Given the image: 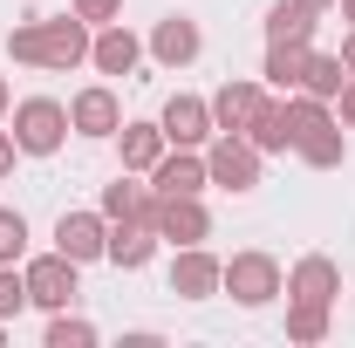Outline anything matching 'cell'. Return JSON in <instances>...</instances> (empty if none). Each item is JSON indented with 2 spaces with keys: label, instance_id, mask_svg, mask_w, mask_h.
I'll use <instances>...</instances> for the list:
<instances>
[{
  "label": "cell",
  "instance_id": "ac0fdd59",
  "mask_svg": "<svg viewBox=\"0 0 355 348\" xmlns=\"http://www.w3.org/2000/svg\"><path fill=\"white\" fill-rule=\"evenodd\" d=\"M308 48H314V42H266L260 82L280 89V96H294V89H301V76H308Z\"/></svg>",
  "mask_w": 355,
  "mask_h": 348
},
{
  "label": "cell",
  "instance_id": "9a60e30c",
  "mask_svg": "<svg viewBox=\"0 0 355 348\" xmlns=\"http://www.w3.org/2000/svg\"><path fill=\"white\" fill-rule=\"evenodd\" d=\"M157 225H144V218H110V253L103 260L110 266H123V273H144V266L157 260Z\"/></svg>",
  "mask_w": 355,
  "mask_h": 348
},
{
  "label": "cell",
  "instance_id": "4dcf8cb0",
  "mask_svg": "<svg viewBox=\"0 0 355 348\" xmlns=\"http://www.w3.org/2000/svg\"><path fill=\"white\" fill-rule=\"evenodd\" d=\"M14 157H21V143H14V130H0V177H14Z\"/></svg>",
  "mask_w": 355,
  "mask_h": 348
},
{
  "label": "cell",
  "instance_id": "d6986e66",
  "mask_svg": "<svg viewBox=\"0 0 355 348\" xmlns=\"http://www.w3.org/2000/svg\"><path fill=\"white\" fill-rule=\"evenodd\" d=\"M294 157H301L308 171H342V157H349V130H342V123H314V130L294 143Z\"/></svg>",
  "mask_w": 355,
  "mask_h": 348
},
{
  "label": "cell",
  "instance_id": "4fadbf2b",
  "mask_svg": "<svg viewBox=\"0 0 355 348\" xmlns=\"http://www.w3.org/2000/svg\"><path fill=\"white\" fill-rule=\"evenodd\" d=\"M205 184H212V177H205V150H178V143H171V150L150 164V191H157V198H178V191L198 198Z\"/></svg>",
  "mask_w": 355,
  "mask_h": 348
},
{
  "label": "cell",
  "instance_id": "f546056e",
  "mask_svg": "<svg viewBox=\"0 0 355 348\" xmlns=\"http://www.w3.org/2000/svg\"><path fill=\"white\" fill-rule=\"evenodd\" d=\"M335 123H342V130H355V76L342 82V96H335Z\"/></svg>",
  "mask_w": 355,
  "mask_h": 348
},
{
  "label": "cell",
  "instance_id": "e575fe53",
  "mask_svg": "<svg viewBox=\"0 0 355 348\" xmlns=\"http://www.w3.org/2000/svg\"><path fill=\"white\" fill-rule=\"evenodd\" d=\"M301 7H314V14H328V7H335V0H301Z\"/></svg>",
  "mask_w": 355,
  "mask_h": 348
},
{
  "label": "cell",
  "instance_id": "5bb4252c",
  "mask_svg": "<svg viewBox=\"0 0 355 348\" xmlns=\"http://www.w3.org/2000/svg\"><path fill=\"white\" fill-rule=\"evenodd\" d=\"M137 62H144V42H137L123 21H103L96 42H89V69L96 76H137Z\"/></svg>",
  "mask_w": 355,
  "mask_h": 348
},
{
  "label": "cell",
  "instance_id": "836d02e7",
  "mask_svg": "<svg viewBox=\"0 0 355 348\" xmlns=\"http://www.w3.org/2000/svg\"><path fill=\"white\" fill-rule=\"evenodd\" d=\"M335 7H342V21H349V28H355V0H335Z\"/></svg>",
  "mask_w": 355,
  "mask_h": 348
},
{
  "label": "cell",
  "instance_id": "484cf974",
  "mask_svg": "<svg viewBox=\"0 0 355 348\" xmlns=\"http://www.w3.org/2000/svg\"><path fill=\"white\" fill-rule=\"evenodd\" d=\"M28 260V218L14 212V205H0V266Z\"/></svg>",
  "mask_w": 355,
  "mask_h": 348
},
{
  "label": "cell",
  "instance_id": "d590c367",
  "mask_svg": "<svg viewBox=\"0 0 355 348\" xmlns=\"http://www.w3.org/2000/svg\"><path fill=\"white\" fill-rule=\"evenodd\" d=\"M0 342H7V321H0Z\"/></svg>",
  "mask_w": 355,
  "mask_h": 348
},
{
  "label": "cell",
  "instance_id": "d4e9b609",
  "mask_svg": "<svg viewBox=\"0 0 355 348\" xmlns=\"http://www.w3.org/2000/svg\"><path fill=\"white\" fill-rule=\"evenodd\" d=\"M42 348H96V321L69 314V307H55L48 328H42Z\"/></svg>",
  "mask_w": 355,
  "mask_h": 348
},
{
  "label": "cell",
  "instance_id": "7402d4cb",
  "mask_svg": "<svg viewBox=\"0 0 355 348\" xmlns=\"http://www.w3.org/2000/svg\"><path fill=\"white\" fill-rule=\"evenodd\" d=\"M342 82H349V62H342V55H328V48H308V76H301V89L321 96V103H335Z\"/></svg>",
  "mask_w": 355,
  "mask_h": 348
},
{
  "label": "cell",
  "instance_id": "7c38bea8",
  "mask_svg": "<svg viewBox=\"0 0 355 348\" xmlns=\"http://www.w3.org/2000/svg\"><path fill=\"white\" fill-rule=\"evenodd\" d=\"M219 273H225V260H212L205 246H178L171 253V294L178 301H212L219 294Z\"/></svg>",
  "mask_w": 355,
  "mask_h": 348
},
{
  "label": "cell",
  "instance_id": "7a4b0ae2",
  "mask_svg": "<svg viewBox=\"0 0 355 348\" xmlns=\"http://www.w3.org/2000/svg\"><path fill=\"white\" fill-rule=\"evenodd\" d=\"M219 294H232L239 307H273L280 294H287V273H280V260L273 253H232L225 260V273H219Z\"/></svg>",
  "mask_w": 355,
  "mask_h": 348
},
{
  "label": "cell",
  "instance_id": "277c9868",
  "mask_svg": "<svg viewBox=\"0 0 355 348\" xmlns=\"http://www.w3.org/2000/svg\"><path fill=\"white\" fill-rule=\"evenodd\" d=\"M76 273L83 266L69 260V253H35V260L21 266V280H28V307H42V314H55V307H69L83 287H76Z\"/></svg>",
  "mask_w": 355,
  "mask_h": 348
},
{
  "label": "cell",
  "instance_id": "83f0119b",
  "mask_svg": "<svg viewBox=\"0 0 355 348\" xmlns=\"http://www.w3.org/2000/svg\"><path fill=\"white\" fill-rule=\"evenodd\" d=\"M21 307H28V280H21L14 266H0V321H14Z\"/></svg>",
  "mask_w": 355,
  "mask_h": 348
},
{
  "label": "cell",
  "instance_id": "3957f363",
  "mask_svg": "<svg viewBox=\"0 0 355 348\" xmlns=\"http://www.w3.org/2000/svg\"><path fill=\"white\" fill-rule=\"evenodd\" d=\"M260 164H266V157L239 130H212V143H205V177H212L219 191H232V198L253 191V184H260Z\"/></svg>",
  "mask_w": 355,
  "mask_h": 348
},
{
  "label": "cell",
  "instance_id": "44dd1931",
  "mask_svg": "<svg viewBox=\"0 0 355 348\" xmlns=\"http://www.w3.org/2000/svg\"><path fill=\"white\" fill-rule=\"evenodd\" d=\"M314 28H321V14L301 7V0H273L266 7V42H314Z\"/></svg>",
  "mask_w": 355,
  "mask_h": 348
},
{
  "label": "cell",
  "instance_id": "4316f807",
  "mask_svg": "<svg viewBox=\"0 0 355 348\" xmlns=\"http://www.w3.org/2000/svg\"><path fill=\"white\" fill-rule=\"evenodd\" d=\"M7 55L28 62V69H42V21H21V28L7 35Z\"/></svg>",
  "mask_w": 355,
  "mask_h": 348
},
{
  "label": "cell",
  "instance_id": "ffe728a7",
  "mask_svg": "<svg viewBox=\"0 0 355 348\" xmlns=\"http://www.w3.org/2000/svg\"><path fill=\"white\" fill-rule=\"evenodd\" d=\"M116 150H123V171H144V177H150V164H157L171 143H164L157 123H123V130H116Z\"/></svg>",
  "mask_w": 355,
  "mask_h": 348
},
{
  "label": "cell",
  "instance_id": "1f68e13d",
  "mask_svg": "<svg viewBox=\"0 0 355 348\" xmlns=\"http://www.w3.org/2000/svg\"><path fill=\"white\" fill-rule=\"evenodd\" d=\"M335 55L349 62V76H355V28H349V35H342V48H335Z\"/></svg>",
  "mask_w": 355,
  "mask_h": 348
},
{
  "label": "cell",
  "instance_id": "e0dca14e",
  "mask_svg": "<svg viewBox=\"0 0 355 348\" xmlns=\"http://www.w3.org/2000/svg\"><path fill=\"white\" fill-rule=\"evenodd\" d=\"M266 103V82H219L212 89V130H246Z\"/></svg>",
  "mask_w": 355,
  "mask_h": 348
},
{
  "label": "cell",
  "instance_id": "52a82bcc",
  "mask_svg": "<svg viewBox=\"0 0 355 348\" xmlns=\"http://www.w3.org/2000/svg\"><path fill=\"white\" fill-rule=\"evenodd\" d=\"M144 55H150L157 69H191V62L205 55V28H198L191 14H164V21L150 28V42H144Z\"/></svg>",
  "mask_w": 355,
  "mask_h": 348
},
{
  "label": "cell",
  "instance_id": "8fae6325",
  "mask_svg": "<svg viewBox=\"0 0 355 348\" xmlns=\"http://www.w3.org/2000/svg\"><path fill=\"white\" fill-rule=\"evenodd\" d=\"M287 301H321V307H335V301H342V266L328 260V253H301V260L287 266Z\"/></svg>",
  "mask_w": 355,
  "mask_h": 348
},
{
  "label": "cell",
  "instance_id": "5b68a950",
  "mask_svg": "<svg viewBox=\"0 0 355 348\" xmlns=\"http://www.w3.org/2000/svg\"><path fill=\"white\" fill-rule=\"evenodd\" d=\"M89 42H96V28H89L76 7L55 14V21H42V69H55V76L83 69V62H89Z\"/></svg>",
  "mask_w": 355,
  "mask_h": 348
},
{
  "label": "cell",
  "instance_id": "603a6c76",
  "mask_svg": "<svg viewBox=\"0 0 355 348\" xmlns=\"http://www.w3.org/2000/svg\"><path fill=\"white\" fill-rule=\"evenodd\" d=\"M239 137H246L260 157H280V150H294V143H287V116H280V103H273V96L260 103V116H253V123H246Z\"/></svg>",
  "mask_w": 355,
  "mask_h": 348
},
{
  "label": "cell",
  "instance_id": "2e32d148",
  "mask_svg": "<svg viewBox=\"0 0 355 348\" xmlns=\"http://www.w3.org/2000/svg\"><path fill=\"white\" fill-rule=\"evenodd\" d=\"M103 218H144L157 225V191L144 171H116V184H103Z\"/></svg>",
  "mask_w": 355,
  "mask_h": 348
},
{
  "label": "cell",
  "instance_id": "d6a6232c",
  "mask_svg": "<svg viewBox=\"0 0 355 348\" xmlns=\"http://www.w3.org/2000/svg\"><path fill=\"white\" fill-rule=\"evenodd\" d=\"M7 110H14V89H7V76H0V123H7Z\"/></svg>",
  "mask_w": 355,
  "mask_h": 348
},
{
  "label": "cell",
  "instance_id": "9c48e42d",
  "mask_svg": "<svg viewBox=\"0 0 355 348\" xmlns=\"http://www.w3.org/2000/svg\"><path fill=\"white\" fill-rule=\"evenodd\" d=\"M69 130L76 137H116L123 130V103H116V89L110 82H89V89H76V103H69Z\"/></svg>",
  "mask_w": 355,
  "mask_h": 348
},
{
  "label": "cell",
  "instance_id": "cb8c5ba5",
  "mask_svg": "<svg viewBox=\"0 0 355 348\" xmlns=\"http://www.w3.org/2000/svg\"><path fill=\"white\" fill-rule=\"evenodd\" d=\"M328 328H335V314L321 301H287V342L314 348V342H328Z\"/></svg>",
  "mask_w": 355,
  "mask_h": 348
},
{
  "label": "cell",
  "instance_id": "8992f818",
  "mask_svg": "<svg viewBox=\"0 0 355 348\" xmlns=\"http://www.w3.org/2000/svg\"><path fill=\"white\" fill-rule=\"evenodd\" d=\"M157 130H164V143H178V150H205V143H212V96H184V89H178L171 103L157 110Z\"/></svg>",
  "mask_w": 355,
  "mask_h": 348
},
{
  "label": "cell",
  "instance_id": "30bf717a",
  "mask_svg": "<svg viewBox=\"0 0 355 348\" xmlns=\"http://www.w3.org/2000/svg\"><path fill=\"white\" fill-rule=\"evenodd\" d=\"M157 239L164 246H205L212 239V212H205V198H157Z\"/></svg>",
  "mask_w": 355,
  "mask_h": 348
},
{
  "label": "cell",
  "instance_id": "f1b7e54d",
  "mask_svg": "<svg viewBox=\"0 0 355 348\" xmlns=\"http://www.w3.org/2000/svg\"><path fill=\"white\" fill-rule=\"evenodd\" d=\"M76 14H83L89 28H103V21H123V0H69Z\"/></svg>",
  "mask_w": 355,
  "mask_h": 348
},
{
  "label": "cell",
  "instance_id": "ba28073f",
  "mask_svg": "<svg viewBox=\"0 0 355 348\" xmlns=\"http://www.w3.org/2000/svg\"><path fill=\"white\" fill-rule=\"evenodd\" d=\"M55 253H69L76 266L103 260V253H110V218H103V205H96V212H62L55 218Z\"/></svg>",
  "mask_w": 355,
  "mask_h": 348
},
{
  "label": "cell",
  "instance_id": "6da1fadb",
  "mask_svg": "<svg viewBox=\"0 0 355 348\" xmlns=\"http://www.w3.org/2000/svg\"><path fill=\"white\" fill-rule=\"evenodd\" d=\"M7 123H14L21 157H55V150L69 143V103H55V96H21V103L7 110Z\"/></svg>",
  "mask_w": 355,
  "mask_h": 348
}]
</instances>
